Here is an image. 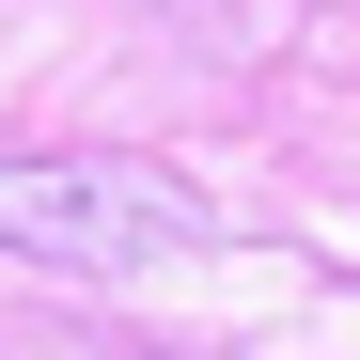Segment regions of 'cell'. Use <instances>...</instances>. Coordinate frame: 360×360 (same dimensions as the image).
Instances as JSON below:
<instances>
[{"label": "cell", "instance_id": "cell-1", "mask_svg": "<svg viewBox=\"0 0 360 360\" xmlns=\"http://www.w3.org/2000/svg\"><path fill=\"white\" fill-rule=\"evenodd\" d=\"M188 235V188L141 157H0V251L32 266H157Z\"/></svg>", "mask_w": 360, "mask_h": 360}]
</instances>
